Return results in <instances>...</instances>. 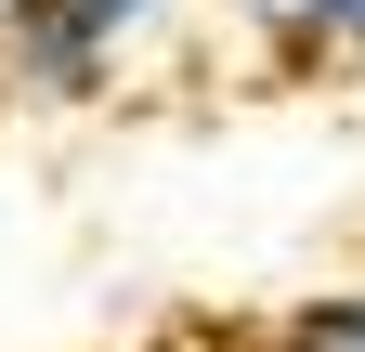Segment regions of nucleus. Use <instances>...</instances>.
<instances>
[{"instance_id":"f257e3e1","label":"nucleus","mask_w":365,"mask_h":352,"mask_svg":"<svg viewBox=\"0 0 365 352\" xmlns=\"http://www.w3.org/2000/svg\"><path fill=\"white\" fill-rule=\"evenodd\" d=\"M170 0H0V78L26 105H91Z\"/></svg>"},{"instance_id":"f03ea898","label":"nucleus","mask_w":365,"mask_h":352,"mask_svg":"<svg viewBox=\"0 0 365 352\" xmlns=\"http://www.w3.org/2000/svg\"><path fill=\"white\" fill-rule=\"evenodd\" d=\"M339 14L352 0H235V26H248V53H274V66H339Z\"/></svg>"},{"instance_id":"7ed1b4c3","label":"nucleus","mask_w":365,"mask_h":352,"mask_svg":"<svg viewBox=\"0 0 365 352\" xmlns=\"http://www.w3.org/2000/svg\"><path fill=\"white\" fill-rule=\"evenodd\" d=\"M261 352H365V287H313L261 326Z\"/></svg>"},{"instance_id":"20e7f679","label":"nucleus","mask_w":365,"mask_h":352,"mask_svg":"<svg viewBox=\"0 0 365 352\" xmlns=\"http://www.w3.org/2000/svg\"><path fill=\"white\" fill-rule=\"evenodd\" d=\"M339 66H365V0H352V14H339Z\"/></svg>"}]
</instances>
